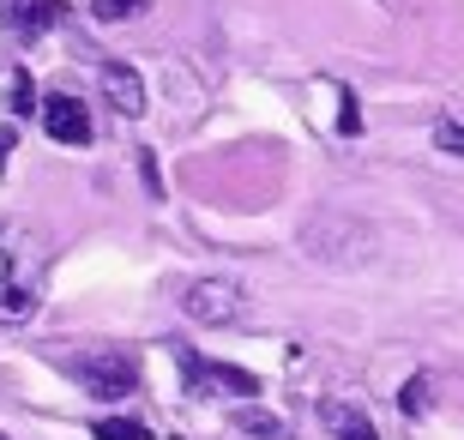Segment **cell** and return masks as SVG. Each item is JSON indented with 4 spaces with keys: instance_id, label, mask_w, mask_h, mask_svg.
I'll use <instances>...</instances> for the list:
<instances>
[{
    "instance_id": "6da1fadb",
    "label": "cell",
    "mask_w": 464,
    "mask_h": 440,
    "mask_svg": "<svg viewBox=\"0 0 464 440\" xmlns=\"http://www.w3.org/2000/svg\"><path fill=\"white\" fill-rule=\"evenodd\" d=\"M43 302V241L18 223H0V326L31 320Z\"/></svg>"
},
{
    "instance_id": "7a4b0ae2",
    "label": "cell",
    "mask_w": 464,
    "mask_h": 440,
    "mask_svg": "<svg viewBox=\"0 0 464 440\" xmlns=\"http://www.w3.org/2000/svg\"><path fill=\"white\" fill-rule=\"evenodd\" d=\"M181 314L193 326H241L254 314V296H247L241 278H193L181 289Z\"/></svg>"
},
{
    "instance_id": "3957f363",
    "label": "cell",
    "mask_w": 464,
    "mask_h": 440,
    "mask_svg": "<svg viewBox=\"0 0 464 440\" xmlns=\"http://www.w3.org/2000/svg\"><path fill=\"white\" fill-rule=\"evenodd\" d=\"M72 374H79V386L91 398H127L139 386V362L127 350H85L72 356Z\"/></svg>"
},
{
    "instance_id": "277c9868",
    "label": "cell",
    "mask_w": 464,
    "mask_h": 440,
    "mask_svg": "<svg viewBox=\"0 0 464 440\" xmlns=\"http://www.w3.org/2000/svg\"><path fill=\"white\" fill-rule=\"evenodd\" d=\"M181 368H188V392H236V398L259 392V374L236 368V362H206V356L181 350Z\"/></svg>"
},
{
    "instance_id": "5b68a950",
    "label": "cell",
    "mask_w": 464,
    "mask_h": 440,
    "mask_svg": "<svg viewBox=\"0 0 464 440\" xmlns=\"http://www.w3.org/2000/svg\"><path fill=\"white\" fill-rule=\"evenodd\" d=\"M43 133L54 139V145H72V152H85L91 139V109L79 97H67V91H54V97H43Z\"/></svg>"
},
{
    "instance_id": "8992f818",
    "label": "cell",
    "mask_w": 464,
    "mask_h": 440,
    "mask_svg": "<svg viewBox=\"0 0 464 440\" xmlns=\"http://www.w3.org/2000/svg\"><path fill=\"white\" fill-rule=\"evenodd\" d=\"M6 24H13L24 43H36V36H49L54 24H67V0H18V6H6Z\"/></svg>"
},
{
    "instance_id": "52a82bcc",
    "label": "cell",
    "mask_w": 464,
    "mask_h": 440,
    "mask_svg": "<svg viewBox=\"0 0 464 440\" xmlns=\"http://www.w3.org/2000/svg\"><path fill=\"white\" fill-rule=\"evenodd\" d=\"M103 97H109V109L127 115V121L145 115V85H139V73L127 67V61H115V67L103 73Z\"/></svg>"
},
{
    "instance_id": "ba28073f",
    "label": "cell",
    "mask_w": 464,
    "mask_h": 440,
    "mask_svg": "<svg viewBox=\"0 0 464 440\" xmlns=\"http://www.w3.org/2000/svg\"><path fill=\"white\" fill-rule=\"evenodd\" d=\"M320 423H326L338 440H380L374 423H368V410L350 405V398H326V405H320Z\"/></svg>"
},
{
    "instance_id": "9c48e42d",
    "label": "cell",
    "mask_w": 464,
    "mask_h": 440,
    "mask_svg": "<svg viewBox=\"0 0 464 440\" xmlns=\"http://www.w3.org/2000/svg\"><path fill=\"white\" fill-rule=\"evenodd\" d=\"M236 428H241L247 440H290L284 428H277V416H266V410H241V416H236Z\"/></svg>"
},
{
    "instance_id": "30bf717a",
    "label": "cell",
    "mask_w": 464,
    "mask_h": 440,
    "mask_svg": "<svg viewBox=\"0 0 464 440\" xmlns=\"http://www.w3.org/2000/svg\"><path fill=\"white\" fill-rule=\"evenodd\" d=\"M6 109H13L18 121L36 109V79H31V73H13V85H6Z\"/></svg>"
},
{
    "instance_id": "8fae6325",
    "label": "cell",
    "mask_w": 464,
    "mask_h": 440,
    "mask_svg": "<svg viewBox=\"0 0 464 440\" xmlns=\"http://www.w3.org/2000/svg\"><path fill=\"white\" fill-rule=\"evenodd\" d=\"M91 440H151V428L133 423V416H115V423H97V428H91Z\"/></svg>"
},
{
    "instance_id": "7c38bea8",
    "label": "cell",
    "mask_w": 464,
    "mask_h": 440,
    "mask_svg": "<svg viewBox=\"0 0 464 440\" xmlns=\"http://www.w3.org/2000/svg\"><path fill=\"white\" fill-rule=\"evenodd\" d=\"M398 410H404V416H422V410H429V374H416L411 386L398 392Z\"/></svg>"
},
{
    "instance_id": "4fadbf2b",
    "label": "cell",
    "mask_w": 464,
    "mask_h": 440,
    "mask_svg": "<svg viewBox=\"0 0 464 440\" xmlns=\"http://www.w3.org/2000/svg\"><path fill=\"white\" fill-rule=\"evenodd\" d=\"M91 13L103 18V24H115V18H139V13H145V0H97Z\"/></svg>"
},
{
    "instance_id": "5bb4252c",
    "label": "cell",
    "mask_w": 464,
    "mask_h": 440,
    "mask_svg": "<svg viewBox=\"0 0 464 440\" xmlns=\"http://www.w3.org/2000/svg\"><path fill=\"white\" fill-rule=\"evenodd\" d=\"M338 133H344V139L362 133V109H356V97H350V91L338 97Z\"/></svg>"
},
{
    "instance_id": "9a60e30c",
    "label": "cell",
    "mask_w": 464,
    "mask_h": 440,
    "mask_svg": "<svg viewBox=\"0 0 464 440\" xmlns=\"http://www.w3.org/2000/svg\"><path fill=\"white\" fill-rule=\"evenodd\" d=\"M434 145H440V152H464V127L459 121H440V127H434Z\"/></svg>"
},
{
    "instance_id": "2e32d148",
    "label": "cell",
    "mask_w": 464,
    "mask_h": 440,
    "mask_svg": "<svg viewBox=\"0 0 464 440\" xmlns=\"http://www.w3.org/2000/svg\"><path fill=\"white\" fill-rule=\"evenodd\" d=\"M139 175H145V193H151V200H163V181H157V157L151 152H139Z\"/></svg>"
},
{
    "instance_id": "e0dca14e",
    "label": "cell",
    "mask_w": 464,
    "mask_h": 440,
    "mask_svg": "<svg viewBox=\"0 0 464 440\" xmlns=\"http://www.w3.org/2000/svg\"><path fill=\"white\" fill-rule=\"evenodd\" d=\"M13 139H18V127H0V170H6V157H13Z\"/></svg>"
}]
</instances>
